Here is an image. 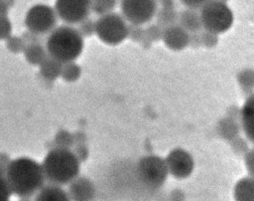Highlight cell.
Returning <instances> with one entry per match:
<instances>
[{
  "label": "cell",
  "mask_w": 254,
  "mask_h": 201,
  "mask_svg": "<svg viewBox=\"0 0 254 201\" xmlns=\"http://www.w3.org/2000/svg\"><path fill=\"white\" fill-rule=\"evenodd\" d=\"M11 192L19 197H30L45 185L42 165L30 157L11 160L5 170Z\"/></svg>",
  "instance_id": "obj_1"
},
{
  "label": "cell",
  "mask_w": 254,
  "mask_h": 201,
  "mask_svg": "<svg viewBox=\"0 0 254 201\" xmlns=\"http://www.w3.org/2000/svg\"><path fill=\"white\" fill-rule=\"evenodd\" d=\"M41 165L45 180L59 186L70 183L78 176L80 170V162L68 148H52Z\"/></svg>",
  "instance_id": "obj_2"
},
{
  "label": "cell",
  "mask_w": 254,
  "mask_h": 201,
  "mask_svg": "<svg viewBox=\"0 0 254 201\" xmlns=\"http://www.w3.org/2000/svg\"><path fill=\"white\" fill-rule=\"evenodd\" d=\"M83 46V37L71 25L55 27L46 41L48 55L63 64L76 60L82 53Z\"/></svg>",
  "instance_id": "obj_3"
},
{
  "label": "cell",
  "mask_w": 254,
  "mask_h": 201,
  "mask_svg": "<svg viewBox=\"0 0 254 201\" xmlns=\"http://www.w3.org/2000/svg\"><path fill=\"white\" fill-rule=\"evenodd\" d=\"M199 16L202 29L217 35L228 31L234 21L233 12L229 6L215 0L207 1L199 9Z\"/></svg>",
  "instance_id": "obj_4"
},
{
  "label": "cell",
  "mask_w": 254,
  "mask_h": 201,
  "mask_svg": "<svg viewBox=\"0 0 254 201\" xmlns=\"http://www.w3.org/2000/svg\"><path fill=\"white\" fill-rule=\"evenodd\" d=\"M128 24L122 15L110 12L99 16L95 21V33L106 45L116 46L127 38Z\"/></svg>",
  "instance_id": "obj_5"
},
{
  "label": "cell",
  "mask_w": 254,
  "mask_h": 201,
  "mask_svg": "<svg viewBox=\"0 0 254 201\" xmlns=\"http://www.w3.org/2000/svg\"><path fill=\"white\" fill-rule=\"evenodd\" d=\"M137 173L140 180L151 188L162 186L169 174L165 159L158 155H146L140 158Z\"/></svg>",
  "instance_id": "obj_6"
},
{
  "label": "cell",
  "mask_w": 254,
  "mask_h": 201,
  "mask_svg": "<svg viewBox=\"0 0 254 201\" xmlns=\"http://www.w3.org/2000/svg\"><path fill=\"white\" fill-rule=\"evenodd\" d=\"M58 16L53 7L47 4H36L26 13L25 25L28 31L37 35L50 33L57 27Z\"/></svg>",
  "instance_id": "obj_7"
},
{
  "label": "cell",
  "mask_w": 254,
  "mask_h": 201,
  "mask_svg": "<svg viewBox=\"0 0 254 201\" xmlns=\"http://www.w3.org/2000/svg\"><path fill=\"white\" fill-rule=\"evenodd\" d=\"M120 10L126 22L135 25L149 23L156 15V0H120Z\"/></svg>",
  "instance_id": "obj_8"
},
{
  "label": "cell",
  "mask_w": 254,
  "mask_h": 201,
  "mask_svg": "<svg viewBox=\"0 0 254 201\" xmlns=\"http://www.w3.org/2000/svg\"><path fill=\"white\" fill-rule=\"evenodd\" d=\"M57 16L67 25L78 24L90 13L89 0H56Z\"/></svg>",
  "instance_id": "obj_9"
},
{
  "label": "cell",
  "mask_w": 254,
  "mask_h": 201,
  "mask_svg": "<svg viewBox=\"0 0 254 201\" xmlns=\"http://www.w3.org/2000/svg\"><path fill=\"white\" fill-rule=\"evenodd\" d=\"M168 172L178 179L189 177L193 168L194 161L191 154L183 148H174L165 158Z\"/></svg>",
  "instance_id": "obj_10"
},
{
  "label": "cell",
  "mask_w": 254,
  "mask_h": 201,
  "mask_svg": "<svg viewBox=\"0 0 254 201\" xmlns=\"http://www.w3.org/2000/svg\"><path fill=\"white\" fill-rule=\"evenodd\" d=\"M189 35L190 33H188L179 24H175L163 29L162 41L170 50L181 51L188 47Z\"/></svg>",
  "instance_id": "obj_11"
},
{
  "label": "cell",
  "mask_w": 254,
  "mask_h": 201,
  "mask_svg": "<svg viewBox=\"0 0 254 201\" xmlns=\"http://www.w3.org/2000/svg\"><path fill=\"white\" fill-rule=\"evenodd\" d=\"M95 189L92 182L85 177H75L68 186V196L72 201H90Z\"/></svg>",
  "instance_id": "obj_12"
},
{
  "label": "cell",
  "mask_w": 254,
  "mask_h": 201,
  "mask_svg": "<svg viewBox=\"0 0 254 201\" xmlns=\"http://www.w3.org/2000/svg\"><path fill=\"white\" fill-rule=\"evenodd\" d=\"M240 119L243 131L249 141L254 139V96L249 95L242 108L240 109Z\"/></svg>",
  "instance_id": "obj_13"
},
{
  "label": "cell",
  "mask_w": 254,
  "mask_h": 201,
  "mask_svg": "<svg viewBox=\"0 0 254 201\" xmlns=\"http://www.w3.org/2000/svg\"><path fill=\"white\" fill-rule=\"evenodd\" d=\"M178 24L188 33H197L202 30L199 12L194 9L186 8L178 14Z\"/></svg>",
  "instance_id": "obj_14"
},
{
  "label": "cell",
  "mask_w": 254,
  "mask_h": 201,
  "mask_svg": "<svg viewBox=\"0 0 254 201\" xmlns=\"http://www.w3.org/2000/svg\"><path fill=\"white\" fill-rule=\"evenodd\" d=\"M35 201H71L67 192L61 186L51 184L44 185L36 196Z\"/></svg>",
  "instance_id": "obj_15"
},
{
  "label": "cell",
  "mask_w": 254,
  "mask_h": 201,
  "mask_svg": "<svg viewBox=\"0 0 254 201\" xmlns=\"http://www.w3.org/2000/svg\"><path fill=\"white\" fill-rule=\"evenodd\" d=\"M235 201H254V180L252 176L241 178L234 187Z\"/></svg>",
  "instance_id": "obj_16"
},
{
  "label": "cell",
  "mask_w": 254,
  "mask_h": 201,
  "mask_svg": "<svg viewBox=\"0 0 254 201\" xmlns=\"http://www.w3.org/2000/svg\"><path fill=\"white\" fill-rule=\"evenodd\" d=\"M62 67L63 63L48 55L40 65V73L44 79L48 81H54L61 77Z\"/></svg>",
  "instance_id": "obj_17"
},
{
  "label": "cell",
  "mask_w": 254,
  "mask_h": 201,
  "mask_svg": "<svg viewBox=\"0 0 254 201\" xmlns=\"http://www.w3.org/2000/svg\"><path fill=\"white\" fill-rule=\"evenodd\" d=\"M23 52L27 62L34 66H40L48 56L46 48H44L40 43L26 45Z\"/></svg>",
  "instance_id": "obj_18"
},
{
  "label": "cell",
  "mask_w": 254,
  "mask_h": 201,
  "mask_svg": "<svg viewBox=\"0 0 254 201\" xmlns=\"http://www.w3.org/2000/svg\"><path fill=\"white\" fill-rule=\"evenodd\" d=\"M217 130L221 137L231 140L239 135V124L235 119L227 116L218 122Z\"/></svg>",
  "instance_id": "obj_19"
},
{
  "label": "cell",
  "mask_w": 254,
  "mask_h": 201,
  "mask_svg": "<svg viewBox=\"0 0 254 201\" xmlns=\"http://www.w3.org/2000/svg\"><path fill=\"white\" fill-rule=\"evenodd\" d=\"M178 14L179 12L176 8H159L156 12V19L157 23L163 29L178 24Z\"/></svg>",
  "instance_id": "obj_20"
},
{
  "label": "cell",
  "mask_w": 254,
  "mask_h": 201,
  "mask_svg": "<svg viewBox=\"0 0 254 201\" xmlns=\"http://www.w3.org/2000/svg\"><path fill=\"white\" fill-rule=\"evenodd\" d=\"M127 38H129L133 42L141 44L143 46V48H146V49L150 48L152 45V43L146 39L145 29L141 25L128 24Z\"/></svg>",
  "instance_id": "obj_21"
},
{
  "label": "cell",
  "mask_w": 254,
  "mask_h": 201,
  "mask_svg": "<svg viewBox=\"0 0 254 201\" xmlns=\"http://www.w3.org/2000/svg\"><path fill=\"white\" fill-rule=\"evenodd\" d=\"M118 4V0H89L90 11L98 16L113 12Z\"/></svg>",
  "instance_id": "obj_22"
},
{
  "label": "cell",
  "mask_w": 254,
  "mask_h": 201,
  "mask_svg": "<svg viewBox=\"0 0 254 201\" xmlns=\"http://www.w3.org/2000/svg\"><path fill=\"white\" fill-rule=\"evenodd\" d=\"M80 75H81V68L76 63H74V61L63 64L61 77L63 78L64 81L68 83L75 82L79 79Z\"/></svg>",
  "instance_id": "obj_23"
},
{
  "label": "cell",
  "mask_w": 254,
  "mask_h": 201,
  "mask_svg": "<svg viewBox=\"0 0 254 201\" xmlns=\"http://www.w3.org/2000/svg\"><path fill=\"white\" fill-rule=\"evenodd\" d=\"M237 80L242 88V90L246 93L251 92L254 87V72L251 69H244L240 71L237 75Z\"/></svg>",
  "instance_id": "obj_24"
},
{
  "label": "cell",
  "mask_w": 254,
  "mask_h": 201,
  "mask_svg": "<svg viewBox=\"0 0 254 201\" xmlns=\"http://www.w3.org/2000/svg\"><path fill=\"white\" fill-rule=\"evenodd\" d=\"M54 142H55V147L70 149V147L73 145L72 133L62 129L56 134Z\"/></svg>",
  "instance_id": "obj_25"
},
{
  "label": "cell",
  "mask_w": 254,
  "mask_h": 201,
  "mask_svg": "<svg viewBox=\"0 0 254 201\" xmlns=\"http://www.w3.org/2000/svg\"><path fill=\"white\" fill-rule=\"evenodd\" d=\"M76 25V30L82 37H90L95 33V21H93L89 17L83 19Z\"/></svg>",
  "instance_id": "obj_26"
},
{
  "label": "cell",
  "mask_w": 254,
  "mask_h": 201,
  "mask_svg": "<svg viewBox=\"0 0 254 201\" xmlns=\"http://www.w3.org/2000/svg\"><path fill=\"white\" fill-rule=\"evenodd\" d=\"M145 29V37L146 39L153 43L162 40V34H163V28L160 27L158 24H150Z\"/></svg>",
  "instance_id": "obj_27"
},
{
  "label": "cell",
  "mask_w": 254,
  "mask_h": 201,
  "mask_svg": "<svg viewBox=\"0 0 254 201\" xmlns=\"http://www.w3.org/2000/svg\"><path fill=\"white\" fill-rule=\"evenodd\" d=\"M201 46L206 48H214L218 43V35L206 30H201L199 32Z\"/></svg>",
  "instance_id": "obj_28"
},
{
  "label": "cell",
  "mask_w": 254,
  "mask_h": 201,
  "mask_svg": "<svg viewBox=\"0 0 254 201\" xmlns=\"http://www.w3.org/2000/svg\"><path fill=\"white\" fill-rule=\"evenodd\" d=\"M230 144H231V147H232L233 151L237 154H243L244 155L249 150L246 140L239 137V135L234 137L233 139H231Z\"/></svg>",
  "instance_id": "obj_29"
},
{
  "label": "cell",
  "mask_w": 254,
  "mask_h": 201,
  "mask_svg": "<svg viewBox=\"0 0 254 201\" xmlns=\"http://www.w3.org/2000/svg\"><path fill=\"white\" fill-rule=\"evenodd\" d=\"M7 47L10 51L14 53H19L24 51L26 47V43L22 38L19 37H9L7 42Z\"/></svg>",
  "instance_id": "obj_30"
},
{
  "label": "cell",
  "mask_w": 254,
  "mask_h": 201,
  "mask_svg": "<svg viewBox=\"0 0 254 201\" xmlns=\"http://www.w3.org/2000/svg\"><path fill=\"white\" fill-rule=\"evenodd\" d=\"M12 192L5 178V174L0 173V201H9Z\"/></svg>",
  "instance_id": "obj_31"
},
{
  "label": "cell",
  "mask_w": 254,
  "mask_h": 201,
  "mask_svg": "<svg viewBox=\"0 0 254 201\" xmlns=\"http://www.w3.org/2000/svg\"><path fill=\"white\" fill-rule=\"evenodd\" d=\"M12 31V25L6 16H0V40L9 38Z\"/></svg>",
  "instance_id": "obj_32"
},
{
  "label": "cell",
  "mask_w": 254,
  "mask_h": 201,
  "mask_svg": "<svg viewBox=\"0 0 254 201\" xmlns=\"http://www.w3.org/2000/svg\"><path fill=\"white\" fill-rule=\"evenodd\" d=\"M74 145L75 146H74V149L72 150V152L74 153V155L76 156L78 161L79 162L85 161L89 155L88 148L86 147V145L84 143H79V144H74Z\"/></svg>",
  "instance_id": "obj_33"
},
{
  "label": "cell",
  "mask_w": 254,
  "mask_h": 201,
  "mask_svg": "<svg viewBox=\"0 0 254 201\" xmlns=\"http://www.w3.org/2000/svg\"><path fill=\"white\" fill-rule=\"evenodd\" d=\"M209 0H180V2L187 8L199 10Z\"/></svg>",
  "instance_id": "obj_34"
},
{
  "label": "cell",
  "mask_w": 254,
  "mask_h": 201,
  "mask_svg": "<svg viewBox=\"0 0 254 201\" xmlns=\"http://www.w3.org/2000/svg\"><path fill=\"white\" fill-rule=\"evenodd\" d=\"M244 163L245 166L250 174V176H252L253 174V170H254V155H253V150H248L245 154H244Z\"/></svg>",
  "instance_id": "obj_35"
},
{
  "label": "cell",
  "mask_w": 254,
  "mask_h": 201,
  "mask_svg": "<svg viewBox=\"0 0 254 201\" xmlns=\"http://www.w3.org/2000/svg\"><path fill=\"white\" fill-rule=\"evenodd\" d=\"M188 46H190L191 48H198V47L201 46L199 32L190 33V35H189V45Z\"/></svg>",
  "instance_id": "obj_36"
},
{
  "label": "cell",
  "mask_w": 254,
  "mask_h": 201,
  "mask_svg": "<svg viewBox=\"0 0 254 201\" xmlns=\"http://www.w3.org/2000/svg\"><path fill=\"white\" fill-rule=\"evenodd\" d=\"M160 8H176L175 0H156Z\"/></svg>",
  "instance_id": "obj_37"
},
{
  "label": "cell",
  "mask_w": 254,
  "mask_h": 201,
  "mask_svg": "<svg viewBox=\"0 0 254 201\" xmlns=\"http://www.w3.org/2000/svg\"><path fill=\"white\" fill-rule=\"evenodd\" d=\"M72 136H73V145L79 144V143H84V141H85V135L81 131H76L75 133H72Z\"/></svg>",
  "instance_id": "obj_38"
},
{
  "label": "cell",
  "mask_w": 254,
  "mask_h": 201,
  "mask_svg": "<svg viewBox=\"0 0 254 201\" xmlns=\"http://www.w3.org/2000/svg\"><path fill=\"white\" fill-rule=\"evenodd\" d=\"M8 11V6L5 0H0V16H6Z\"/></svg>",
  "instance_id": "obj_39"
},
{
  "label": "cell",
  "mask_w": 254,
  "mask_h": 201,
  "mask_svg": "<svg viewBox=\"0 0 254 201\" xmlns=\"http://www.w3.org/2000/svg\"><path fill=\"white\" fill-rule=\"evenodd\" d=\"M20 201H31V200L29 199V197H22V199Z\"/></svg>",
  "instance_id": "obj_40"
},
{
  "label": "cell",
  "mask_w": 254,
  "mask_h": 201,
  "mask_svg": "<svg viewBox=\"0 0 254 201\" xmlns=\"http://www.w3.org/2000/svg\"><path fill=\"white\" fill-rule=\"evenodd\" d=\"M215 1H219V2H222V3H226L228 0H215Z\"/></svg>",
  "instance_id": "obj_41"
}]
</instances>
